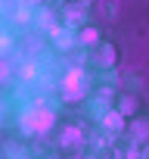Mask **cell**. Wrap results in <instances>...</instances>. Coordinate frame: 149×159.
Here are the masks:
<instances>
[{
	"instance_id": "obj_1",
	"label": "cell",
	"mask_w": 149,
	"mask_h": 159,
	"mask_svg": "<svg viewBox=\"0 0 149 159\" xmlns=\"http://www.w3.org/2000/svg\"><path fill=\"white\" fill-rule=\"evenodd\" d=\"M100 125H103L106 131H121V128H127V116H124V112L115 106L112 112H106V116L100 119Z\"/></svg>"
},
{
	"instance_id": "obj_2",
	"label": "cell",
	"mask_w": 149,
	"mask_h": 159,
	"mask_svg": "<svg viewBox=\"0 0 149 159\" xmlns=\"http://www.w3.org/2000/svg\"><path fill=\"white\" fill-rule=\"evenodd\" d=\"M127 134H130V140H134V143H149V122L134 119V122L127 125Z\"/></svg>"
},
{
	"instance_id": "obj_3",
	"label": "cell",
	"mask_w": 149,
	"mask_h": 159,
	"mask_svg": "<svg viewBox=\"0 0 149 159\" xmlns=\"http://www.w3.org/2000/svg\"><path fill=\"white\" fill-rule=\"evenodd\" d=\"M53 41H56V47H59V50H68L78 38H74V28L68 25V28H53Z\"/></svg>"
},
{
	"instance_id": "obj_4",
	"label": "cell",
	"mask_w": 149,
	"mask_h": 159,
	"mask_svg": "<svg viewBox=\"0 0 149 159\" xmlns=\"http://www.w3.org/2000/svg\"><path fill=\"white\" fill-rule=\"evenodd\" d=\"M65 91H68V97H71V91H74V94L84 91V72H81V69H71V72L65 75Z\"/></svg>"
},
{
	"instance_id": "obj_5",
	"label": "cell",
	"mask_w": 149,
	"mask_h": 159,
	"mask_svg": "<svg viewBox=\"0 0 149 159\" xmlns=\"http://www.w3.org/2000/svg\"><path fill=\"white\" fill-rule=\"evenodd\" d=\"M100 53H96V62L103 66V69H109V66H115V59H118V53H115V47L112 44H103V47H96Z\"/></svg>"
},
{
	"instance_id": "obj_6",
	"label": "cell",
	"mask_w": 149,
	"mask_h": 159,
	"mask_svg": "<svg viewBox=\"0 0 149 159\" xmlns=\"http://www.w3.org/2000/svg\"><path fill=\"white\" fill-rule=\"evenodd\" d=\"M118 109H121L124 116H134V112L140 109V103H137V97H130V94H127V97H118Z\"/></svg>"
},
{
	"instance_id": "obj_7",
	"label": "cell",
	"mask_w": 149,
	"mask_h": 159,
	"mask_svg": "<svg viewBox=\"0 0 149 159\" xmlns=\"http://www.w3.org/2000/svg\"><path fill=\"white\" fill-rule=\"evenodd\" d=\"M37 22H40V28H56V16H53V13H47V10H40V13H37Z\"/></svg>"
},
{
	"instance_id": "obj_8",
	"label": "cell",
	"mask_w": 149,
	"mask_h": 159,
	"mask_svg": "<svg viewBox=\"0 0 149 159\" xmlns=\"http://www.w3.org/2000/svg\"><path fill=\"white\" fill-rule=\"evenodd\" d=\"M81 41H84V44H96V41H100L96 28H84V31H81Z\"/></svg>"
},
{
	"instance_id": "obj_9",
	"label": "cell",
	"mask_w": 149,
	"mask_h": 159,
	"mask_svg": "<svg viewBox=\"0 0 149 159\" xmlns=\"http://www.w3.org/2000/svg\"><path fill=\"white\" fill-rule=\"evenodd\" d=\"M143 159H149V143H146V153H143Z\"/></svg>"
}]
</instances>
